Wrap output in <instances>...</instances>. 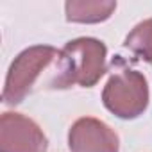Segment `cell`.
<instances>
[{"instance_id":"4","label":"cell","mask_w":152,"mask_h":152,"mask_svg":"<svg viewBox=\"0 0 152 152\" xmlns=\"http://www.w3.org/2000/svg\"><path fill=\"white\" fill-rule=\"evenodd\" d=\"M0 148L2 152H45L47 138L31 118L4 113L0 120Z\"/></svg>"},{"instance_id":"3","label":"cell","mask_w":152,"mask_h":152,"mask_svg":"<svg viewBox=\"0 0 152 152\" xmlns=\"http://www.w3.org/2000/svg\"><path fill=\"white\" fill-rule=\"evenodd\" d=\"M56 57H59V52L54 47L47 45H38L23 50L9 68L4 88V102L6 104L22 102L31 86L34 84L36 77Z\"/></svg>"},{"instance_id":"2","label":"cell","mask_w":152,"mask_h":152,"mask_svg":"<svg viewBox=\"0 0 152 152\" xmlns=\"http://www.w3.org/2000/svg\"><path fill=\"white\" fill-rule=\"evenodd\" d=\"M106 107L120 118H136L148 102V88L145 77L131 68L116 70L102 93Z\"/></svg>"},{"instance_id":"7","label":"cell","mask_w":152,"mask_h":152,"mask_svg":"<svg viewBox=\"0 0 152 152\" xmlns=\"http://www.w3.org/2000/svg\"><path fill=\"white\" fill-rule=\"evenodd\" d=\"M125 47L138 57L152 61V18L141 22L125 38Z\"/></svg>"},{"instance_id":"6","label":"cell","mask_w":152,"mask_h":152,"mask_svg":"<svg viewBox=\"0 0 152 152\" xmlns=\"http://www.w3.org/2000/svg\"><path fill=\"white\" fill-rule=\"evenodd\" d=\"M116 9V2H66V18L70 22L97 23L107 20Z\"/></svg>"},{"instance_id":"1","label":"cell","mask_w":152,"mask_h":152,"mask_svg":"<svg viewBox=\"0 0 152 152\" xmlns=\"http://www.w3.org/2000/svg\"><path fill=\"white\" fill-rule=\"evenodd\" d=\"M57 75L54 88H68L81 84L91 88L106 72V45L93 38H79L68 41L59 54Z\"/></svg>"},{"instance_id":"5","label":"cell","mask_w":152,"mask_h":152,"mask_svg":"<svg viewBox=\"0 0 152 152\" xmlns=\"http://www.w3.org/2000/svg\"><path fill=\"white\" fill-rule=\"evenodd\" d=\"M72 152H118L116 134L100 120L81 118L77 120L68 136Z\"/></svg>"}]
</instances>
